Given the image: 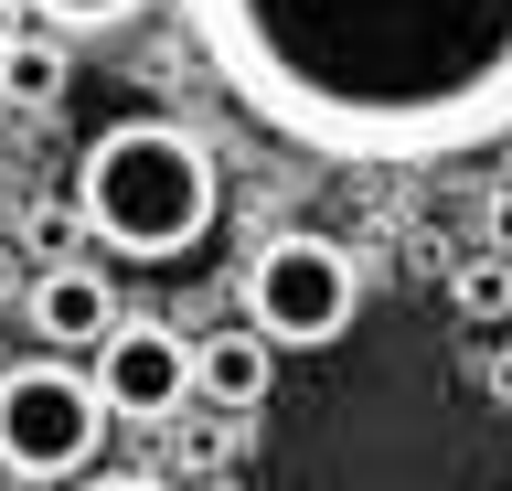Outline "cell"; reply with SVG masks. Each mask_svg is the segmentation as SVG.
<instances>
[{
	"label": "cell",
	"mask_w": 512,
	"mask_h": 491,
	"mask_svg": "<svg viewBox=\"0 0 512 491\" xmlns=\"http://www.w3.org/2000/svg\"><path fill=\"white\" fill-rule=\"evenodd\" d=\"M182 33L310 161L427 171L512 139V0H182Z\"/></svg>",
	"instance_id": "cell-1"
},
{
	"label": "cell",
	"mask_w": 512,
	"mask_h": 491,
	"mask_svg": "<svg viewBox=\"0 0 512 491\" xmlns=\"http://www.w3.org/2000/svg\"><path fill=\"white\" fill-rule=\"evenodd\" d=\"M214 150L182 118H107L75 161V225L107 246L118 267H171L214 235Z\"/></svg>",
	"instance_id": "cell-2"
},
{
	"label": "cell",
	"mask_w": 512,
	"mask_h": 491,
	"mask_svg": "<svg viewBox=\"0 0 512 491\" xmlns=\"http://www.w3.org/2000/svg\"><path fill=\"white\" fill-rule=\"evenodd\" d=\"M107 395H96V374H75V363H0V470L32 491H64L86 481L96 459H107Z\"/></svg>",
	"instance_id": "cell-3"
},
{
	"label": "cell",
	"mask_w": 512,
	"mask_h": 491,
	"mask_svg": "<svg viewBox=\"0 0 512 491\" xmlns=\"http://www.w3.org/2000/svg\"><path fill=\"white\" fill-rule=\"evenodd\" d=\"M235 299H246V321L278 342V353H320V342H342L352 310H363V267H352V246H331V235H267V246H246V267H235Z\"/></svg>",
	"instance_id": "cell-4"
},
{
	"label": "cell",
	"mask_w": 512,
	"mask_h": 491,
	"mask_svg": "<svg viewBox=\"0 0 512 491\" xmlns=\"http://www.w3.org/2000/svg\"><path fill=\"white\" fill-rule=\"evenodd\" d=\"M86 374L107 395V417H171V406H192V342L171 321H150V310H128L86 353Z\"/></svg>",
	"instance_id": "cell-5"
},
{
	"label": "cell",
	"mask_w": 512,
	"mask_h": 491,
	"mask_svg": "<svg viewBox=\"0 0 512 491\" xmlns=\"http://www.w3.org/2000/svg\"><path fill=\"white\" fill-rule=\"evenodd\" d=\"M22 310H32V342H43V353H96V342L128 321L118 278H107L96 257H54L43 278H32V299H22Z\"/></svg>",
	"instance_id": "cell-6"
},
{
	"label": "cell",
	"mask_w": 512,
	"mask_h": 491,
	"mask_svg": "<svg viewBox=\"0 0 512 491\" xmlns=\"http://www.w3.org/2000/svg\"><path fill=\"white\" fill-rule=\"evenodd\" d=\"M192 395H203V406H224V417L267 406V395H278V342H267L256 321L203 331V342H192Z\"/></svg>",
	"instance_id": "cell-7"
},
{
	"label": "cell",
	"mask_w": 512,
	"mask_h": 491,
	"mask_svg": "<svg viewBox=\"0 0 512 491\" xmlns=\"http://www.w3.org/2000/svg\"><path fill=\"white\" fill-rule=\"evenodd\" d=\"M64 33H43V22H32L22 43H11V54H0V107H64Z\"/></svg>",
	"instance_id": "cell-8"
},
{
	"label": "cell",
	"mask_w": 512,
	"mask_h": 491,
	"mask_svg": "<svg viewBox=\"0 0 512 491\" xmlns=\"http://www.w3.org/2000/svg\"><path fill=\"white\" fill-rule=\"evenodd\" d=\"M43 33H118V22H139L150 0H22Z\"/></svg>",
	"instance_id": "cell-9"
},
{
	"label": "cell",
	"mask_w": 512,
	"mask_h": 491,
	"mask_svg": "<svg viewBox=\"0 0 512 491\" xmlns=\"http://www.w3.org/2000/svg\"><path fill=\"white\" fill-rule=\"evenodd\" d=\"M459 310H470V321H502V310H512V267H502V257L459 267Z\"/></svg>",
	"instance_id": "cell-10"
},
{
	"label": "cell",
	"mask_w": 512,
	"mask_h": 491,
	"mask_svg": "<svg viewBox=\"0 0 512 491\" xmlns=\"http://www.w3.org/2000/svg\"><path fill=\"white\" fill-rule=\"evenodd\" d=\"M64 491H171L160 470H86V481H64Z\"/></svg>",
	"instance_id": "cell-11"
},
{
	"label": "cell",
	"mask_w": 512,
	"mask_h": 491,
	"mask_svg": "<svg viewBox=\"0 0 512 491\" xmlns=\"http://www.w3.org/2000/svg\"><path fill=\"white\" fill-rule=\"evenodd\" d=\"M22 33H32V11H22V0H0V54H11Z\"/></svg>",
	"instance_id": "cell-12"
},
{
	"label": "cell",
	"mask_w": 512,
	"mask_h": 491,
	"mask_svg": "<svg viewBox=\"0 0 512 491\" xmlns=\"http://www.w3.org/2000/svg\"><path fill=\"white\" fill-rule=\"evenodd\" d=\"M491 246H512V193H491Z\"/></svg>",
	"instance_id": "cell-13"
}]
</instances>
